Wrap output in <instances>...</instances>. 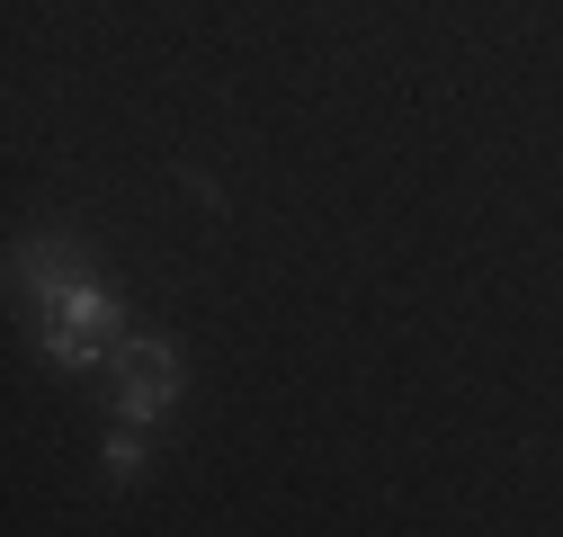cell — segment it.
I'll return each instance as SVG.
<instances>
[{"label": "cell", "mask_w": 563, "mask_h": 537, "mask_svg": "<svg viewBox=\"0 0 563 537\" xmlns=\"http://www.w3.org/2000/svg\"><path fill=\"white\" fill-rule=\"evenodd\" d=\"M170 394H179V350L170 341H125L117 350V413L125 421H153Z\"/></svg>", "instance_id": "cell-2"}, {"label": "cell", "mask_w": 563, "mask_h": 537, "mask_svg": "<svg viewBox=\"0 0 563 537\" xmlns=\"http://www.w3.org/2000/svg\"><path fill=\"white\" fill-rule=\"evenodd\" d=\"M108 331H117L108 287H81V296H63V305L45 314V359H54V368H90V359L108 350Z\"/></svg>", "instance_id": "cell-1"}, {"label": "cell", "mask_w": 563, "mask_h": 537, "mask_svg": "<svg viewBox=\"0 0 563 537\" xmlns=\"http://www.w3.org/2000/svg\"><path fill=\"white\" fill-rule=\"evenodd\" d=\"M19 287L63 305V296H81V287H99V278H90V251H81V242H19Z\"/></svg>", "instance_id": "cell-3"}, {"label": "cell", "mask_w": 563, "mask_h": 537, "mask_svg": "<svg viewBox=\"0 0 563 537\" xmlns=\"http://www.w3.org/2000/svg\"><path fill=\"white\" fill-rule=\"evenodd\" d=\"M108 465H117V475H134V465H144V448H134V430H117V439H108Z\"/></svg>", "instance_id": "cell-4"}]
</instances>
